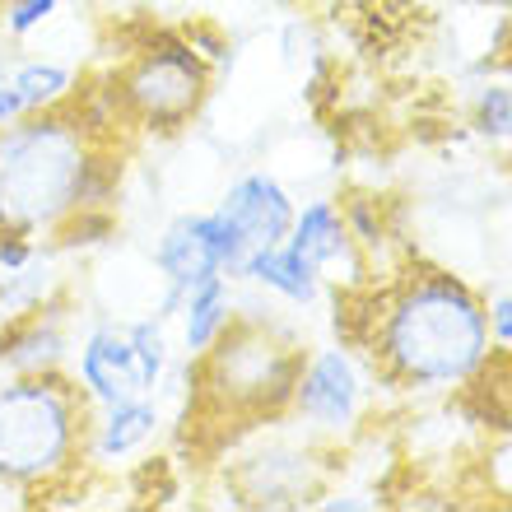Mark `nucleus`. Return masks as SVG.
Segmentation results:
<instances>
[{
    "mask_svg": "<svg viewBox=\"0 0 512 512\" xmlns=\"http://www.w3.org/2000/svg\"><path fill=\"white\" fill-rule=\"evenodd\" d=\"M336 331L373 382L410 396L471 387L494 359L485 294L443 266H401L336 289Z\"/></svg>",
    "mask_w": 512,
    "mask_h": 512,
    "instance_id": "nucleus-1",
    "label": "nucleus"
},
{
    "mask_svg": "<svg viewBox=\"0 0 512 512\" xmlns=\"http://www.w3.org/2000/svg\"><path fill=\"white\" fill-rule=\"evenodd\" d=\"M131 140L98 89L0 126V229L52 243L84 210H108Z\"/></svg>",
    "mask_w": 512,
    "mask_h": 512,
    "instance_id": "nucleus-2",
    "label": "nucleus"
},
{
    "mask_svg": "<svg viewBox=\"0 0 512 512\" xmlns=\"http://www.w3.org/2000/svg\"><path fill=\"white\" fill-rule=\"evenodd\" d=\"M89 396L61 373H0V494L56 503L89 475Z\"/></svg>",
    "mask_w": 512,
    "mask_h": 512,
    "instance_id": "nucleus-3",
    "label": "nucleus"
},
{
    "mask_svg": "<svg viewBox=\"0 0 512 512\" xmlns=\"http://www.w3.org/2000/svg\"><path fill=\"white\" fill-rule=\"evenodd\" d=\"M303 354H308L303 340L289 336L275 317L238 308L229 331L201 359H182L196 415L215 424L233 419L243 429L289 415V391L303 368Z\"/></svg>",
    "mask_w": 512,
    "mask_h": 512,
    "instance_id": "nucleus-4",
    "label": "nucleus"
},
{
    "mask_svg": "<svg viewBox=\"0 0 512 512\" xmlns=\"http://www.w3.org/2000/svg\"><path fill=\"white\" fill-rule=\"evenodd\" d=\"M215 70L191 38L154 33L103 75L98 94L112 117L131 135H177L187 131L210 103Z\"/></svg>",
    "mask_w": 512,
    "mask_h": 512,
    "instance_id": "nucleus-5",
    "label": "nucleus"
},
{
    "mask_svg": "<svg viewBox=\"0 0 512 512\" xmlns=\"http://www.w3.org/2000/svg\"><path fill=\"white\" fill-rule=\"evenodd\" d=\"M149 261L159 270V303H154V312L173 322L182 298L201 280L229 275L238 284L247 247L238 243V233L229 229V219L219 215V210H182V215H173L159 229Z\"/></svg>",
    "mask_w": 512,
    "mask_h": 512,
    "instance_id": "nucleus-6",
    "label": "nucleus"
},
{
    "mask_svg": "<svg viewBox=\"0 0 512 512\" xmlns=\"http://www.w3.org/2000/svg\"><path fill=\"white\" fill-rule=\"evenodd\" d=\"M368 387L373 373L350 345H317L303 354L289 415L308 429V438H350L368 415Z\"/></svg>",
    "mask_w": 512,
    "mask_h": 512,
    "instance_id": "nucleus-7",
    "label": "nucleus"
},
{
    "mask_svg": "<svg viewBox=\"0 0 512 512\" xmlns=\"http://www.w3.org/2000/svg\"><path fill=\"white\" fill-rule=\"evenodd\" d=\"M322 494V461L312 443H266L229 466L233 508H312Z\"/></svg>",
    "mask_w": 512,
    "mask_h": 512,
    "instance_id": "nucleus-8",
    "label": "nucleus"
},
{
    "mask_svg": "<svg viewBox=\"0 0 512 512\" xmlns=\"http://www.w3.org/2000/svg\"><path fill=\"white\" fill-rule=\"evenodd\" d=\"M70 378L80 382V391L89 396V405H112L126 396H154L145 387L140 359H135L131 331L122 317H94L84 326V336L70 350Z\"/></svg>",
    "mask_w": 512,
    "mask_h": 512,
    "instance_id": "nucleus-9",
    "label": "nucleus"
},
{
    "mask_svg": "<svg viewBox=\"0 0 512 512\" xmlns=\"http://www.w3.org/2000/svg\"><path fill=\"white\" fill-rule=\"evenodd\" d=\"M75 350L70 294L0 322V373H61Z\"/></svg>",
    "mask_w": 512,
    "mask_h": 512,
    "instance_id": "nucleus-10",
    "label": "nucleus"
},
{
    "mask_svg": "<svg viewBox=\"0 0 512 512\" xmlns=\"http://www.w3.org/2000/svg\"><path fill=\"white\" fill-rule=\"evenodd\" d=\"M215 210L229 219V229L238 233V243H243L247 256H252L256 247H270V243H284V238H289L298 201L275 173L252 168V173L233 177Z\"/></svg>",
    "mask_w": 512,
    "mask_h": 512,
    "instance_id": "nucleus-11",
    "label": "nucleus"
},
{
    "mask_svg": "<svg viewBox=\"0 0 512 512\" xmlns=\"http://www.w3.org/2000/svg\"><path fill=\"white\" fill-rule=\"evenodd\" d=\"M289 243L308 256L326 280H340V270H350V289L368 280V261L354 243L350 224H345L340 201H331V196H312V201L298 205L294 224H289Z\"/></svg>",
    "mask_w": 512,
    "mask_h": 512,
    "instance_id": "nucleus-12",
    "label": "nucleus"
},
{
    "mask_svg": "<svg viewBox=\"0 0 512 512\" xmlns=\"http://www.w3.org/2000/svg\"><path fill=\"white\" fill-rule=\"evenodd\" d=\"M163 433V410L154 396H126L112 405H94L89 410V471H112L122 461L140 457L154 438Z\"/></svg>",
    "mask_w": 512,
    "mask_h": 512,
    "instance_id": "nucleus-13",
    "label": "nucleus"
},
{
    "mask_svg": "<svg viewBox=\"0 0 512 512\" xmlns=\"http://www.w3.org/2000/svg\"><path fill=\"white\" fill-rule=\"evenodd\" d=\"M84 75L61 56H24L14 52V61L0 70V126L33 117V112L61 108L80 94Z\"/></svg>",
    "mask_w": 512,
    "mask_h": 512,
    "instance_id": "nucleus-14",
    "label": "nucleus"
},
{
    "mask_svg": "<svg viewBox=\"0 0 512 512\" xmlns=\"http://www.w3.org/2000/svg\"><path fill=\"white\" fill-rule=\"evenodd\" d=\"M238 284H252V289L280 298L289 308H317L326 294V275L289 238L270 247H256L243 261V270H238Z\"/></svg>",
    "mask_w": 512,
    "mask_h": 512,
    "instance_id": "nucleus-15",
    "label": "nucleus"
},
{
    "mask_svg": "<svg viewBox=\"0 0 512 512\" xmlns=\"http://www.w3.org/2000/svg\"><path fill=\"white\" fill-rule=\"evenodd\" d=\"M233 317H238V289H233L229 275H210V280L196 284L173 317L182 359H201V354L229 331Z\"/></svg>",
    "mask_w": 512,
    "mask_h": 512,
    "instance_id": "nucleus-16",
    "label": "nucleus"
},
{
    "mask_svg": "<svg viewBox=\"0 0 512 512\" xmlns=\"http://www.w3.org/2000/svg\"><path fill=\"white\" fill-rule=\"evenodd\" d=\"M471 126L480 140H489V145H512V84L485 80L475 89Z\"/></svg>",
    "mask_w": 512,
    "mask_h": 512,
    "instance_id": "nucleus-17",
    "label": "nucleus"
},
{
    "mask_svg": "<svg viewBox=\"0 0 512 512\" xmlns=\"http://www.w3.org/2000/svg\"><path fill=\"white\" fill-rule=\"evenodd\" d=\"M56 14H61V0H0V28L14 47H24L33 33H42Z\"/></svg>",
    "mask_w": 512,
    "mask_h": 512,
    "instance_id": "nucleus-18",
    "label": "nucleus"
},
{
    "mask_svg": "<svg viewBox=\"0 0 512 512\" xmlns=\"http://www.w3.org/2000/svg\"><path fill=\"white\" fill-rule=\"evenodd\" d=\"M485 312H489V336L499 350H512V284L499 289L494 298H485Z\"/></svg>",
    "mask_w": 512,
    "mask_h": 512,
    "instance_id": "nucleus-19",
    "label": "nucleus"
},
{
    "mask_svg": "<svg viewBox=\"0 0 512 512\" xmlns=\"http://www.w3.org/2000/svg\"><path fill=\"white\" fill-rule=\"evenodd\" d=\"M489 466H494V485H499V494H508V499H512V438L499 447V452H494V461H489Z\"/></svg>",
    "mask_w": 512,
    "mask_h": 512,
    "instance_id": "nucleus-20",
    "label": "nucleus"
},
{
    "mask_svg": "<svg viewBox=\"0 0 512 512\" xmlns=\"http://www.w3.org/2000/svg\"><path fill=\"white\" fill-rule=\"evenodd\" d=\"M14 52H19V47H14V42L5 38V28H0V70H5V66L14 61Z\"/></svg>",
    "mask_w": 512,
    "mask_h": 512,
    "instance_id": "nucleus-21",
    "label": "nucleus"
}]
</instances>
